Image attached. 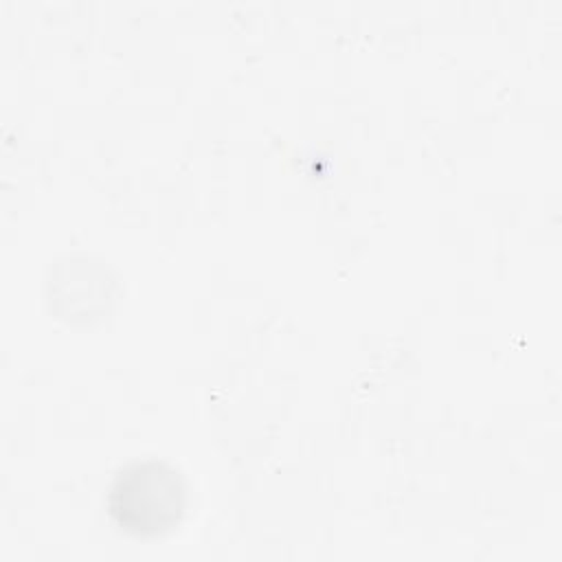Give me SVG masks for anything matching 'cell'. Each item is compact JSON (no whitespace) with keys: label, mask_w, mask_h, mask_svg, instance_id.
I'll use <instances>...</instances> for the list:
<instances>
[{"label":"cell","mask_w":562,"mask_h":562,"mask_svg":"<svg viewBox=\"0 0 562 562\" xmlns=\"http://www.w3.org/2000/svg\"><path fill=\"white\" fill-rule=\"evenodd\" d=\"M189 507L184 474L165 459L145 457L121 465L105 492V509L119 531L160 538L180 527Z\"/></svg>","instance_id":"1"}]
</instances>
